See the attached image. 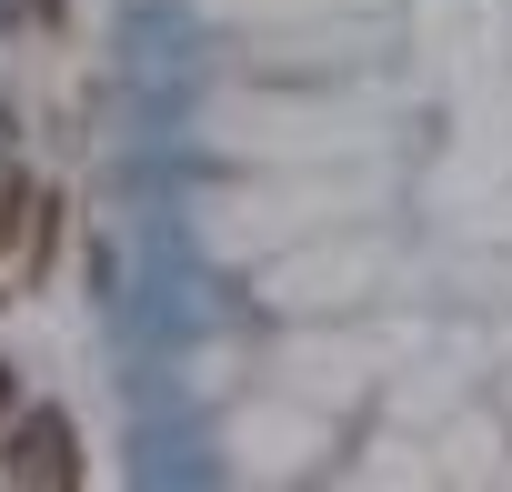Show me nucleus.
Masks as SVG:
<instances>
[{
	"instance_id": "obj_1",
	"label": "nucleus",
	"mask_w": 512,
	"mask_h": 492,
	"mask_svg": "<svg viewBox=\"0 0 512 492\" xmlns=\"http://www.w3.org/2000/svg\"><path fill=\"white\" fill-rule=\"evenodd\" d=\"M0 472H11L21 492H71V482H81V442H71V422H61V412H21L11 442H0Z\"/></svg>"
},
{
	"instance_id": "obj_4",
	"label": "nucleus",
	"mask_w": 512,
	"mask_h": 492,
	"mask_svg": "<svg viewBox=\"0 0 512 492\" xmlns=\"http://www.w3.org/2000/svg\"><path fill=\"white\" fill-rule=\"evenodd\" d=\"M0 402H11V392H0Z\"/></svg>"
},
{
	"instance_id": "obj_3",
	"label": "nucleus",
	"mask_w": 512,
	"mask_h": 492,
	"mask_svg": "<svg viewBox=\"0 0 512 492\" xmlns=\"http://www.w3.org/2000/svg\"><path fill=\"white\" fill-rule=\"evenodd\" d=\"M21 11H31V21H61V0H21Z\"/></svg>"
},
{
	"instance_id": "obj_2",
	"label": "nucleus",
	"mask_w": 512,
	"mask_h": 492,
	"mask_svg": "<svg viewBox=\"0 0 512 492\" xmlns=\"http://www.w3.org/2000/svg\"><path fill=\"white\" fill-rule=\"evenodd\" d=\"M21 211H31V181H21V171H0V252L21 241Z\"/></svg>"
}]
</instances>
